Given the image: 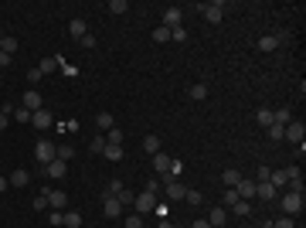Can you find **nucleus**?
Segmentation results:
<instances>
[{"instance_id": "13", "label": "nucleus", "mask_w": 306, "mask_h": 228, "mask_svg": "<svg viewBox=\"0 0 306 228\" xmlns=\"http://www.w3.org/2000/svg\"><path fill=\"white\" fill-rule=\"evenodd\" d=\"M163 194H167V198H170V201H180V198H184V194H187V187H184V184H180V181H170V184H167V187H163Z\"/></svg>"}, {"instance_id": "52", "label": "nucleus", "mask_w": 306, "mask_h": 228, "mask_svg": "<svg viewBox=\"0 0 306 228\" xmlns=\"http://www.w3.org/2000/svg\"><path fill=\"white\" fill-rule=\"evenodd\" d=\"M160 228H177L174 222H167V218H160Z\"/></svg>"}, {"instance_id": "47", "label": "nucleus", "mask_w": 306, "mask_h": 228, "mask_svg": "<svg viewBox=\"0 0 306 228\" xmlns=\"http://www.w3.org/2000/svg\"><path fill=\"white\" fill-rule=\"evenodd\" d=\"M184 198H187V201H191V205H201V191H187V194H184Z\"/></svg>"}, {"instance_id": "34", "label": "nucleus", "mask_w": 306, "mask_h": 228, "mask_svg": "<svg viewBox=\"0 0 306 228\" xmlns=\"http://www.w3.org/2000/svg\"><path fill=\"white\" fill-rule=\"evenodd\" d=\"M82 225V215L78 211H65V228H78Z\"/></svg>"}, {"instance_id": "39", "label": "nucleus", "mask_w": 306, "mask_h": 228, "mask_svg": "<svg viewBox=\"0 0 306 228\" xmlns=\"http://www.w3.org/2000/svg\"><path fill=\"white\" fill-rule=\"evenodd\" d=\"M116 198H119V205H133V201H136V194H133L130 187H123V191H119Z\"/></svg>"}, {"instance_id": "53", "label": "nucleus", "mask_w": 306, "mask_h": 228, "mask_svg": "<svg viewBox=\"0 0 306 228\" xmlns=\"http://www.w3.org/2000/svg\"><path fill=\"white\" fill-rule=\"evenodd\" d=\"M0 109H3V102H0Z\"/></svg>"}, {"instance_id": "25", "label": "nucleus", "mask_w": 306, "mask_h": 228, "mask_svg": "<svg viewBox=\"0 0 306 228\" xmlns=\"http://www.w3.org/2000/svg\"><path fill=\"white\" fill-rule=\"evenodd\" d=\"M143 150L150 153V157H153V153H160V137H153V133H150V137H143Z\"/></svg>"}, {"instance_id": "4", "label": "nucleus", "mask_w": 306, "mask_h": 228, "mask_svg": "<svg viewBox=\"0 0 306 228\" xmlns=\"http://www.w3.org/2000/svg\"><path fill=\"white\" fill-rule=\"evenodd\" d=\"M34 157H38V160L48 167V163L55 160V143H51V140H38V147H34Z\"/></svg>"}, {"instance_id": "28", "label": "nucleus", "mask_w": 306, "mask_h": 228, "mask_svg": "<svg viewBox=\"0 0 306 228\" xmlns=\"http://www.w3.org/2000/svg\"><path fill=\"white\" fill-rule=\"evenodd\" d=\"M0 51L14 58V51H17V38H0Z\"/></svg>"}, {"instance_id": "41", "label": "nucleus", "mask_w": 306, "mask_h": 228, "mask_svg": "<svg viewBox=\"0 0 306 228\" xmlns=\"http://www.w3.org/2000/svg\"><path fill=\"white\" fill-rule=\"evenodd\" d=\"M170 41H187V31H184V27H174V31H170Z\"/></svg>"}, {"instance_id": "44", "label": "nucleus", "mask_w": 306, "mask_h": 228, "mask_svg": "<svg viewBox=\"0 0 306 228\" xmlns=\"http://www.w3.org/2000/svg\"><path fill=\"white\" fill-rule=\"evenodd\" d=\"M41 72H38V65H34V68H31V72H27V82H31V85H38V82H41Z\"/></svg>"}, {"instance_id": "18", "label": "nucleus", "mask_w": 306, "mask_h": 228, "mask_svg": "<svg viewBox=\"0 0 306 228\" xmlns=\"http://www.w3.org/2000/svg\"><path fill=\"white\" fill-rule=\"evenodd\" d=\"M112 126H116V119H112L109 113H99V116H95V130H99V133H109Z\"/></svg>"}, {"instance_id": "43", "label": "nucleus", "mask_w": 306, "mask_h": 228, "mask_svg": "<svg viewBox=\"0 0 306 228\" xmlns=\"http://www.w3.org/2000/svg\"><path fill=\"white\" fill-rule=\"evenodd\" d=\"M65 225V215L62 211H51V228H62Z\"/></svg>"}, {"instance_id": "5", "label": "nucleus", "mask_w": 306, "mask_h": 228, "mask_svg": "<svg viewBox=\"0 0 306 228\" xmlns=\"http://www.w3.org/2000/svg\"><path fill=\"white\" fill-rule=\"evenodd\" d=\"M197 10H204V17L211 24H221V17H225V3H197Z\"/></svg>"}, {"instance_id": "31", "label": "nucleus", "mask_w": 306, "mask_h": 228, "mask_svg": "<svg viewBox=\"0 0 306 228\" xmlns=\"http://www.w3.org/2000/svg\"><path fill=\"white\" fill-rule=\"evenodd\" d=\"M55 157H58V160H65V163H68V160H72V157H75V150H72V147H65V143H62V147H55Z\"/></svg>"}, {"instance_id": "36", "label": "nucleus", "mask_w": 306, "mask_h": 228, "mask_svg": "<svg viewBox=\"0 0 306 228\" xmlns=\"http://www.w3.org/2000/svg\"><path fill=\"white\" fill-rule=\"evenodd\" d=\"M126 10H130L126 0H112V3H109V14H126Z\"/></svg>"}, {"instance_id": "2", "label": "nucleus", "mask_w": 306, "mask_h": 228, "mask_svg": "<svg viewBox=\"0 0 306 228\" xmlns=\"http://www.w3.org/2000/svg\"><path fill=\"white\" fill-rule=\"evenodd\" d=\"M283 140H289V143H303V140H306L303 119H293V123H286V126H283Z\"/></svg>"}, {"instance_id": "9", "label": "nucleus", "mask_w": 306, "mask_h": 228, "mask_svg": "<svg viewBox=\"0 0 306 228\" xmlns=\"http://www.w3.org/2000/svg\"><path fill=\"white\" fill-rule=\"evenodd\" d=\"M279 45H283V34H265V38H259V41H255V48H259V51H276Z\"/></svg>"}, {"instance_id": "54", "label": "nucleus", "mask_w": 306, "mask_h": 228, "mask_svg": "<svg viewBox=\"0 0 306 228\" xmlns=\"http://www.w3.org/2000/svg\"><path fill=\"white\" fill-rule=\"evenodd\" d=\"M265 228H272V225H265Z\"/></svg>"}, {"instance_id": "42", "label": "nucleus", "mask_w": 306, "mask_h": 228, "mask_svg": "<svg viewBox=\"0 0 306 228\" xmlns=\"http://www.w3.org/2000/svg\"><path fill=\"white\" fill-rule=\"evenodd\" d=\"M269 174H272L269 167H259V170H255V184H262V181H269Z\"/></svg>"}, {"instance_id": "21", "label": "nucleus", "mask_w": 306, "mask_h": 228, "mask_svg": "<svg viewBox=\"0 0 306 228\" xmlns=\"http://www.w3.org/2000/svg\"><path fill=\"white\" fill-rule=\"evenodd\" d=\"M123 140H126V133H123L119 126H112L109 137H106V147H123Z\"/></svg>"}, {"instance_id": "46", "label": "nucleus", "mask_w": 306, "mask_h": 228, "mask_svg": "<svg viewBox=\"0 0 306 228\" xmlns=\"http://www.w3.org/2000/svg\"><path fill=\"white\" fill-rule=\"evenodd\" d=\"M123 187H126V184H123V181H109V191H106V194H119V191H123Z\"/></svg>"}, {"instance_id": "12", "label": "nucleus", "mask_w": 306, "mask_h": 228, "mask_svg": "<svg viewBox=\"0 0 306 228\" xmlns=\"http://www.w3.org/2000/svg\"><path fill=\"white\" fill-rule=\"evenodd\" d=\"M31 123H34V126H38V130H48V126H51V123H55V116H51V113H48V109H38V113H34V116H31Z\"/></svg>"}, {"instance_id": "8", "label": "nucleus", "mask_w": 306, "mask_h": 228, "mask_svg": "<svg viewBox=\"0 0 306 228\" xmlns=\"http://www.w3.org/2000/svg\"><path fill=\"white\" fill-rule=\"evenodd\" d=\"M102 211H106V218H119V215H123V205H119V198H116V194H106V201H102Z\"/></svg>"}, {"instance_id": "1", "label": "nucleus", "mask_w": 306, "mask_h": 228, "mask_svg": "<svg viewBox=\"0 0 306 228\" xmlns=\"http://www.w3.org/2000/svg\"><path fill=\"white\" fill-rule=\"evenodd\" d=\"M279 205H283V215H289V218H293V215H300V211H303V194H296V191H289V194H283V198H279Z\"/></svg>"}, {"instance_id": "50", "label": "nucleus", "mask_w": 306, "mask_h": 228, "mask_svg": "<svg viewBox=\"0 0 306 228\" xmlns=\"http://www.w3.org/2000/svg\"><path fill=\"white\" fill-rule=\"evenodd\" d=\"M7 123H10V116H7V113H0V133L7 130Z\"/></svg>"}, {"instance_id": "40", "label": "nucleus", "mask_w": 306, "mask_h": 228, "mask_svg": "<svg viewBox=\"0 0 306 228\" xmlns=\"http://www.w3.org/2000/svg\"><path fill=\"white\" fill-rule=\"evenodd\" d=\"M269 225H272V228H293V218H289V215H283L279 222H269Z\"/></svg>"}, {"instance_id": "49", "label": "nucleus", "mask_w": 306, "mask_h": 228, "mask_svg": "<svg viewBox=\"0 0 306 228\" xmlns=\"http://www.w3.org/2000/svg\"><path fill=\"white\" fill-rule=\"evenodd\" d=\"M10 62H14V58H10V55H3V51H0V68H7V65H10Z\"/></svg>"}, {"instance_id": "3", "label": "nucleus", "mask_w": 306, "mask_h": 228, "mask_svg": "<svg viewBox=\"0 0 306 228\" xmlns=\"http://www.w3.org/2000/svg\"><path fill=\"white\" fill-rule=\"evenodd\" d=\"M133 205H136V211H140V215H147V211H153V208L160 205V198H156V194H150V191H140Z\"/></svg>"}, {"instance_id": "7", "label": "nucleus", "mask_w": 306, "mask_h": 228, "mask_svg": "<svg viewBox=\"0 0 306 228\" xmlns=\"http://www.w3.org/2000/svg\"><path fill=\"white\" fill-rule=\"evenodd\" d=\"M235 194H238L241 201H252V198H255V181H248V177H241V181L235 184Z\"/></svg>"}, {"instance_id": "23", "label": "nucleus", "mask_w": 306, "mask_h": 228, "mask_svg": "<svg viewBox=\"0 0 306 228\" xmlns=\"http://www.w3.org/2000/svg\"><path fill=\"white\" fill-rule=\"evenodd\" d=\"M27 177H31L27 170H14L7 181H10V187H27Z\"/></svg>"}, {"instance_id": "24", "label": "nucleus", "mask_w": 306, "mask_h": 228, "mask_svg": "<svg viewBox=\"0 0 306 228\" xmlns=\"http://www.w3.org/2000/svg\"><path fill=\"white\" fill-rule=\"evenodd\" d=\"M255 119H259V126H272V109L259 106V109H255Z\"/></svg>"}, {"instance_id": "32", "label": "nucleus", "mask_w": 306, "mask_h": 228, "mask_svg": "<svg viewBox=\"0 0 306 228\" xmlns=\"http://www.w3.org/2000/svg\"><path fill=\"white\" fill-rule=\"evenodd\" d=\"M235 201H241V198L235 194V187H225V194H221V205H225V208H231Z\"/></svg>"}, {"instance_id": "26", "label": "nucleus", "mask_w": 306, "mask_h": 228, "mask_svg": "<svg viewBox=\"0 0 306 228\" xmlns=\"http://www.w3.org/2000/svg\"><path fill=\"white\" fill-rule=\"evenodd\" d=\"M221 181H225V187H235V184H238V181H241V174H238V170H235V167H228V170H225V174H221Z\"/></svg>"}, {"instance_id": "16", "label": "nucleus", "mask_w": 306, "mask_h": 228, "mask_svg": "<svg viewBox=\"0 0 306 228\" xmlns=\"http://www.w3.org/2000/svg\"><path fill=\"white\" fill-rule=\"evenodd\" d=\"M68 34H72L75 41H82V38L88 34V27H85V21H82V17H75V21H68Z\"/></svg>"}, {"instance_id": "27", "label": "nucleus", "mask_w": 306, "mask_h": 228, "mask_svg": "<svg viewBox=\"0 0 306 228\" xmlns=\"http://www.w3.org/2000/svg\"><path fill=\"white\" fill-rule=\"evenodd\" d=\"M248 211H252L248 201H235V205H231V215H238V218H248Z\"/></svg>"}, {"instance_id": "37", "label": "nucleus", "mask_w": 306, "mask_h": 228, "mask_svg": "<svg viewBox=\"0 0 306 228\" xmlns=\"http://www.w3.org/2000/svg\"><path fill=\"white\" fill-rule=\"evenodd\" d=\"M31 116H34V113H31V109H24V106H21V109H14V119H17V123H31Z\"/></svg>"}, {"instance_id": "20", "label": "nucleus", "mask_w": 306, "mask_h": 228, "mask_svg": "<svg viewBox=\"0 0 306 228\" xmlns=\"http://www.w3.org/2000/svg\"><path fill=\"white\" fill-rule=\"evenodd\" d=\"M58 65H62V58H41V62H38V72H41V75H51Z\"/></svg>"}, {"instance_id": "35", "label": "nucleus", "mask_w": 306, "mask_h": 228, "mask_svg": "<svg viewBox=\"0 0 306 228\" xmlns=\"http://www.w3.org/2000/svg\"><path fill=\"white\" fill-rule=\"evenodd\" d=\"M88 150H92V153H102V150H106V137H102V133H95V137H92V147H88Z\"/></svg>"}, {"instance_id": "14", "label": "nucleus", "mask_w": 306, "mask_h": 228, "mask_svg": "<svg viewBox=\"0 0 306 228\" xmlns=\"http://www.w3.org/2000/svg\"><path fill=\"white\" fill-rule=\"evenodd\" d=\"M48 205H51V211H62L68 205V194L65 191H48Z\"/></svg>"}, {"instance_id": "6", "label": "nucleus", "mask_w": 306, "mask_h": 228, "mask_svg": "<svg viewBox=\"0 0 306 228\" xmlns=\"http://www.w3.org/2000/svg\"><path fill=\"white\" fill-rule=\"evenodd\" d=\"M180 21H184V10H180V7H167V10H163V27L174 31V27H180Z\"/></svg>"}, {"instance_id": "22", "label": "nucleus", "mask_w": 306, "mask_h": 228, "mask_svg": "<svg viewBox=\"0 0 306 228\" xmlns=\"http://www.w3.org/2000/svg\"><path fill=\"white\" fill-rule=\"evenodd\" d=\"M272 123H276V126H286V123H293V113L283 106V109H276V113H272Z\"/></svg>"}, {"instance_id": "48", "label": "nucleus", "mask_w": 306, "mask_h": 228, "mask_svg": "<svg viewBox=\"0 0 306 228\" xmlns=\"http://www.w3.org/2000/svg\"><path fill=\"white\" fill-rule=\"evenodd\" d=\"M191 228H211V225H208V218H197V222H191Z\"/></svg>"}, {"instance_id": "38", "label": "nucleus", "mask_w": 306, "mask_h": 228, "mask_svg": "<svg viewBox=\"0 0 306 228\" xmlns=\"http://www.w3.org/2000/svg\"><path fill=\"white\" fill-rule=\"evenodd\" d=\"M265 133H269V140H272V143H279V140H283V126H276V123H272V126H265Z\"/></svg>"}, {"instance_id": "15", "label": "nucleus", "mask_w": 306, "mask_h": 228, "mask_svg": "<svg viewBox=\"0 0 306 228\" xmlns=\"http://www.w3.org/2000/svg\"><path fill=\"white\" fill-rule=\"evenodd\" d=\"M44 174H51V177H65V174H68V163L55 157V160H51V163L44 167Z\"/></svg>"}, {"instance_id": "19", "label": "nucleus", "mask_w": 306, "mask_h": 228, "mask_svg": "<svg viewBox=\"0 0 306 228\" xmlns=\"http://www.w3.org/2000/svg\"><path fill=\"white\" fill-rule=\"evenodd\" d=\"M153 170H156V174H167V170H170V157H167L163 150L153 153Z\"/></svg>"}, {"instance_id": "29", "label": "nucleus", "mask_w": 306, "mask_h": 228, "mask_svg": "<svg viewBox=\"0 0 306 228\" xmlns=\"http://www.w3.org/2000/svg\"><path fill=\"white\" fill-rule=\"evenodd\" d=\"M102 157H106V160H112V163H119V160H123V147H106V150H102Z\"/></svg>"}, {"instance_id": "30", "label": "nucleus", "mask_w": 306, "mask_h": 228, "mask_svg": "<svg viewBox=\"0 0 306 228\" xmlns=\"http://www.w3.org/2000/svg\"><path fill=\"white\" fill-rule=\"evenodd\" d=\"M191 99H194V102L208 99V85H201V82H197V85H191Z\"/></svg>"}, {"instance_id": "45", "label": "nucleus", "mask_w": 306, "mask_h": 228, "mask_svg": "<svg viewBox=\"0 0 306 228\" xmlns=\"http://www.w3.org/2000/svg\"><path fill=\"white\" fill-rule=\"evenodd\" d=\"M126 228H143V218H140V215H130V218H126Z\"/></svg>"}, {"instance_id": "33", "label": "nucleus", "mask_w": 306, "mask_h": 228, "mask_svg": "<svg viewBox=\"0 0 306 228\" xmlns=\"http://www.w3.org/2000/svg\"><path fill=\"white\" fill-rule=\"evenodd\" d=\"M153 41H160V45H163V41H170V27H163V24H160V27H153Z\"/></svg>"}, {"instance_id": "11", "label": "nucleus", "mask_w": 306, "mask_h": 228, "mask_svg": "<svg viewBox=\"0 0 306 228\" xmlns=\"http://www.w3.org/2000/svg\"><path fill=\"white\" fill-rule=\"evenodd\" d=\"M24 109H31V113H38V109H44V99H41V92H24Z\"/></svg>"}, {"instance_id": "51", "label": "nucleus", "mask_w": 306, "mask_h": 228, "mask_svg": "<svg viewBox=\"0 0 306 228\" xmlns=\"http://www.w3.org/2000/svg\"><path fill=\"white\" fill-rule=\"evenodd\" d=\"M7 187H10V181H7V177H0V194H3Z\"/></svg>"}, {"instance_id": "10", "label": "nucleus", "mask_w": 306, "mask_h": 228, "mask_svg": "<svg viewBox=\"0 0 306 228\" xmlns=\"http://www.w3.org/2000/svg\"><path fill=\"white\" fill-rule=\"evenodd\" d=\"M255 198H265V201H279V187H272L269 181L255 184Z\"/></svg>"}, {"instance_id": "17", "label": "nucleus", "mask_w": 306, "mask_h": 228, "mask_svg": "<svg viewBox=\"0 0 306 228\" xmlns=\"http://www.w3.org/2000/svg\"><path fill=\"white\" fill-rule=\"evenodd\" d=\"M225 222H228V211H225V208L218 205V208H215V211L208 215V225H211V228H221Z\"/></svg>"}]
</instances>
